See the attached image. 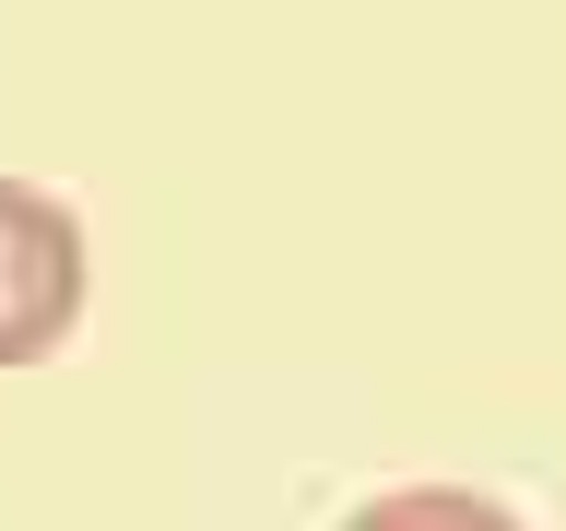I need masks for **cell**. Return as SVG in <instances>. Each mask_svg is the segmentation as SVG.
I'll return each mask as SVG.
<instances>
[{
  "instance_id": "2",
  "label": "cell",
  "mask_w": 566,
  "mask_h": 531,
  "mask_svg": "<svg viewBox=\"0 0 566 531\" xmlns=\"http://www.w3.org/2000/svg\"><path fill=\"white\" fill-rule=\"evenodd\" d=\"M343 531H520L495 496H472V485H389V496H366Z\"/></svg>"
},
{
  "instance_id": "1",
  "label": "cell",
  "mask_w": 566,
  "mask_h": 531,
  "mask_svg": "<svg viewBox=\"0 0 566 531\" xmlns=\"http://www.w3.org/2000/svg\"><path fill=\"white\" fill-rule=\"evenodd\" d=\"M83 319V212L35 177H0V378L71 343Z\"/></svg>"
}]
</instances>
